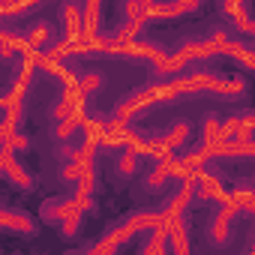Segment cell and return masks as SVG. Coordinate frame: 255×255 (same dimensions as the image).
Wrapping results in <instances>:
<instances>
[{"label":"cell","instance_id":"6da1fadb","mask_svg":"<svg viewBox=\"0 0 255 255\" xmlns=\"http://www.w3.org/2000/svg\"><path fill=\"white\" fill-rule=\"evenodd\" d=\"M234 216H237V207H234L231 195H225V198L216 204V213H213V219H210V225H207V237H210V243L225 246V243L231 240Z\"/></svg>","mask_w":255,"mask_h":255},{"label":"cell","instance_id":"7a4b0ae2","mask_svg":"<svg viewBox=\"0 0 255 255\" xmlns=\"http://www.w3.org/2000/svg\"><path fill=\"white\" fill-rule=\"evenodd\" d=\"M0 168H3V177H6L15 189H21V192H30V189H33V174L15 159V153H12L6 144H0Z\"/></svg>","mask_w":255,"mask_h":255},{"label":"cell","instance_id":"3957f363","mask_svg":"<svg viewBox=\"0 0 255 255\" xmlns=\"http://www.w3.org/2000/svg\"><path fill=\"white\" fill-rule=\"evenodd\" d=\"M0 228L6 234H24L33 237L36 234V219L27 210H15V207H3L0 210Z\"/></svg>","mask_w":255,"mask_h":255},{"label":"cell","instance_id":"277c9868","mask_svg":"<svg viewBox=\"0 0 255 255\" xmlns=\"http://www.w3.org/2000/svg\"><path fill=\"white\" fill-rule=\"evenodd\" d=\"M24 42H27V51H30V54H48V51L57 45L48 21H33V24L24 30Z\"/></svg>","mask_w":255,"mask_h":255},{"label":"cell","instance_id":"5b68a950","mask_svg":"<svg viewBox=\"0 0 255 255\" xmlns=\"http://www.w3.org/2000/svg\"><path fill=\"white\" fill-rule=\"evenodd\" d=\"M72 210H75V198H72V195H54V198H45V201L39 204L42 222H54V225H60Z\"/></svg>","mask_w":255,"mask_h":255},{"label":"cell","instance_id":"8992f818","mask_svg":"<svg viewBox=\"0 0 255 255\" xmlns=\"http://www.w3.org/2000/svg\"><path fill=\"white\" fill-rule=\"evenodd\" d=\"M168 249L171 255H192L186 216H168Z\"/></svg>","mask_w":255,"mask_h":255},{"label":"cell","instance_id":"52a82bcc","mask_svg":"<svg viewBox=\"0 0 255 255\" xmlns=\"http://www.w3.org/2000/svg\"><path fill=\"white\" fill-rule=\"evenodd\" d=\"M60 24H63V39L84 36V6L81 3H63L60 6Z\"/></svg>","mask_w":255,"mask_h":255},{"label":"cell","instance_id":"ba28073f","mask_svg":"<svg viewBox=\"0 0 255 255\" xmlns=\"http://www.w3.org/2000/svg\"><path fill=\"white\" fill-rule=\"evenodd\" d=\"M159 138H162V147H165L168 153H174V150H180V147L189 144V138H192V123L180 117V120H174V123L168 126Z\"/></svg>","mask_w":255,"mask_h":255},{"label":"cell","instance_id":"9c48e42d","mask_svg":"<svg viewBox=\"0 0 255 255\" xmlns=\"http://www.w3.org/2000/svg\"><path fill=\"white\" fill-rule=\"evenodd\" d=\"M198 0H180V3H150V18H180L189 12H198Z\"/></svg>","mask_w":255,"mask_h":255},{"label":"cell","instance_id":"30bf717a","mask_svg":"<svg viewBox=\"0 0 255 255\" xmlns=\"http://www.w3.org/2000/svg\"><path fill=\"white\" fill-rule=\"evenodd\" d=\"M171 177H174V156L162 159V162H153V168L144 171V186L147 189H162Z\"/></svg>","mask_w":255,"mask_h":255},{"label":"cell","instance_id":"8fae6325","mask_svg":"<svg viewBox=\"0 0 255 255\" xmlns=\"http://www.w3.org/2000/svg\"><path fill=\"white\" fill-rule=\"evenodd\" d=\"M192 198H195L192 186H189V183H180V189L171 192V198H168V204H165V216H183L186 207L192 204Z\"/></svg>","mask_w":255,"mask_h":255},{"label":"cell","instance_id":"7c38bea8","mask_svg":"<svg viewBox=\"0 0 255 255\" xmlns=\"http://www.w3.org/2000/svg\"><path fill=\"white\" fill-rule=\"evenodd\" d=\"M243 93H246V81L240 75H219V84L213 90V96H219V99H237Z\"/></svg>","mask_w":255,"mask_h":255},{"label":"cell","instance_id":"4fadbf2b","mask_svg":"<svg viewBox=\"0 0 255 255\" xmlns=\"http://www.w3.org/2000/svg\"><path fill=\"white\" fill-rule=\"evenodd\" d=\"M219 132H222V117L219 114H204L201 117V144H219Z\"/></svg>","mask_w":255,"mask_h":255},{"label":"cell","instance_id":"5bb4252c","mask_svg":"<svg viewBox=\"0 0 255 255\" xmlns=\"http://www.w3.org/2000/svg\"><path fill=\"white\" fill-rule=\"evenodd\" d=\"M102 3L99 0H90L84 3V33L87 36H99V24H102Z\"/></svg>","mask_w":255,"mask_h":255},{"label":"cell","instance_id":"9a60e30c","mask_svg":"<svg viewBox=\"0 0 255 255\" xmlns=\"http://www.w3.org/2000/svg\"><path fill=\"white\" fill-rule=\"evenodd\" d=\"M141 153H135V150H120V156H117V174L120 177H132V174H138V168H141Z\"/></svg>","mask_w":255,"mask_h":255},{"label":"cell","instance_id":"2e32d148","mask_svg":"<svg viewBox=\"0 0 255 255\" xmlns=\"http://www.w3.org/2000/svg\"><path fill=\"white\" fill-rule=\"evenodd\" d=\"M231 24L240 30V36L255 39V18L249 15V3H243V0H240V9H237V15L231 18Z\"/></svg>","mask_w":255,"mask_h":255},{"label":"cell","instance_id":"e0dca14e","mask_svg":"<svg viewBox=\"0 0 255 255\" xmlns=\"http://www.w3.org/2000/svg\"><path fill=\"white\" fill-rule=\"evenodd\" d=\"M84 120L87 117H69V120H60V123H54V138L57 141H72V135L81 129V126H84Z\"/></svg>","mask_w":255,"mask_h":255},{"label":"cell","instance_id":"ac0fdd59","mask_svg":"<svg viewBox=\"0 0 255 255\" xmlns=\"http://www.w3.org/2000/svg\"><path fill=\"white\" fill-rule=\"evenodd\" d=\"M87 168H90V165H81V162H63V165H60V180H63V183H69V186L75 189Z\"/></svg>","mask_w":255,"mask_h":255},{"label":"cell","instance_id":"d6986e66","mask_svg":"<svg viewBox=\"0 0 255 255\" xmlns=\"http://www.w3.org/2000/svg\"><path fill=\"white\" fill-rule=\"evenodd\" d=\"M81 222H84V213L75 207V210H72V213H69V216H66V219L57 225V228H60V234H63L66 240H72V237H78V231H81Z\"/></svg>","mask_w":255,"mask_h":255},{"label":"cell","instance_id":"ffe728a7","mask_svg":"<svg viewBox=\"0 0 255 255\" xmlns=\"http://www.w3.org/2000/svg\"><path fill=\"white\" fill-rule=\"evenodd\" d=\"M102 87V75L99 72H81V78H78V93L87 99L93 90H99Z\"/></svg>","mask_w":255,"mask_h":255},{"label":"cell","instance_id":"44dd1931","mask_svg":"<svg viewBox=\"0 0 255 255\" xmlns=\"http://www.w3.org/2000/svg\"><path fill=\"white\" fill-rule=\"evenodd\" d=\"M255 138V111H243L240 114V132L234 141H252Z\"/></svg>","mask_w":255,"mask_h":255},{"label":"cell","instance_id":"7402d4cb","mask_svg":"<svg viewBox=\"0 0 255 255\" xmlns=\"http://www.w3.org/2000/svg\"><path fill=\"white\" fill-rule=\"evenodd\" d=\"M72 195H96V168L93 165L84 171V177L78 180V186L72 189Z\"/></svg>","mask_w":255,"mask_h":255},{"label":"cell","instance_id":"603a6c76","mask_svg":"<svg viewBox=\"0 0 255 255\" xmlns=\"http://www.w3.org/2000/svg\"><path fill=\"white\" fill-rule=\"evenodd\" d=\"M0 144H6L12 153H27V150H30V138H27L24 132H15V135H9V138H0Z\"/></svg>","mask_w":255,"mask_h":255},{"label":"cell","instance_id":"cb8c5ba5","mask_svg":"<svg viewBox=\"0 0 255 255\" xmlns=\"http://www.w3.org/2000/svg\"><path fill=\"white\" fill-rule=\"evenodd\" d=\"M39 3H0V15L3 18H12V15H27L33 12Z\"/></svg>","mask_w":255,"mask_h":255},{"label":"cell","instance_id":"d4e9b609","mask_svg":"<svg viewBox=\"0 0 255 255\" xmlns=\"http://www.w3.org/2000/svg\"><path fill=\"white\" fill-rule=\"evenodd\" d=\"M72 198H75V207H78L81 213H96V210H99L96 195H72Z\"/></svg>","mask_w":255,"mask_h":255},{"label":"cell","instance_id":"484cf974","mask_svg":"<svg viewBox=\"0 0 255 255\" xmlns=\"http://www.w3.org/2000/svg\"><path fill=\"white\" fill-rule=\"evenodd\" d=\"M84 255H117V249L108 246V243H102V240H96V243H90V246L84 249Z\"/></svg>","mask_w":255,"mask_h":255},{"label":"cell","instance_id":"4316f807","mask_svg":"<svg viewBox=\"0 0 255 255\" xmlns=\"http://www.w3.org/2000/svg\"><path fill=\"white\" fill-rule=\"evenodd\" d=\"M246 255H255V231H252V240H249V246H246Z\"/></svg>","mask_w":255,"mask_h":255},{"label":"cell","instance_id":"83f0119b","mask_svg":"<svg viewBox=\"0 0 255 255\" xmlns=\"http://www.w3.org/2000/svg\"><path fill=\"white\" fill-rule=\"evenodd\" d=\"M249 192H252V195H255V177H252V180H249Z\"/></svg>","mask_w":255,"mask_h":255},{"label":"cell","instance_id":"f1b7e54d","mask_svg":"<svg viewBox=\"0 0 255 255\" xmlns=\"http://www.w3.org/2000/svg\"><path fill=\"white\" fill-rule=\"evenodd\" d=\"M63 255H84V252H75V249H72V252H63Z\"/></svg>","mask_w":255,"mask_h":255},{"label":"cell","instance_id":"f546056e","mask_svg":"<svg viewBox=\"0 0 255 255\" xmlns=\"http://www.w3.org/2000/svg\"><path fill=\"white\" fill-rule=\"evenodd\" d=\"M252 72H255V66H252Z\"/></svg>","mask_w":255,"mask_h":255}]
</instances>
